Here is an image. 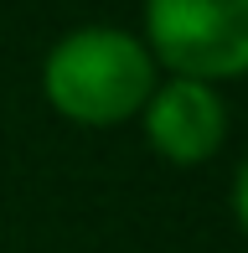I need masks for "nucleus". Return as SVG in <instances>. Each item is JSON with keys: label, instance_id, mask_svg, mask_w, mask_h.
<instances>
[{"label": "nucleus", "instance_id": "1", "mask_svg": "<svg viewBox=\"0 0 248 253\" xmlns=\"http://www.w3.org/2000/svg\"><path fill=\"white\" fill-rule=\"evenodd\" d=\"M52 109L78 124H119L145 109L155 88V57L124 26H78L41 62Z\"/></svg>", "mask_w": 248, "mask_h": 253}, {"label": "nucleus", "instance_id": "2", "mask_svg": "<svg viewBox=\"0 0 248 253\" xmlns=\"http://www.w3.org/2000/svg\"><path fill=\"white\" fill-rule=\"evenodd\" d=\"M145 37L176 78L248 73V0H145Z\"/></svg>", "mask_w": 248, "mask_h": 253}, {"label": "nucleus", "instance_id": "3", "mask_svg": "<svg viewBox=\"0 0 248 253\" xmlns=\"http://www.w3.org/2000/svg\"><path fill=\"white\" fill-rule=\"evenodd\" d=\"M145 134L165 160L176 166H197L222 145L228 134V109H222L217 88L197 83V78H165L145 98Z\"/></svg>", "mask_w": 248, "mask_h": 253}, {"label": "nucleus", "instance_id": "4", "mask_svg": "<svg viewBox=\"0 0 248 253\" xmlns=\"http://www.w3.org/2000/svg\"><path fill=\"white\" fill-rule=\"evenodd\" d=\"M233 212H238V222H243V233H248V155H243L238 176H233Z\"/></svg>", "mask_w": 248, "mask_h": 253}]
</instances>
